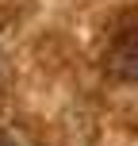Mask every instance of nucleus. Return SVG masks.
<instances>
[{
	"label": "nucleus",
	"mask_w": 138,
	"mask_h": 146,
	"mask_svg": "<svg viewBox=\"0 0 138 146\" xmlns=\"http://www.w3.org/2000/svg\"><path fill=\"white\" fill-rule=\"evenodd\" d=\"M0 146H8V142H0Z\"/></svg>",
	"instance_id": "f257e3e1"
}]
</instances>
